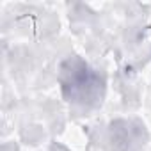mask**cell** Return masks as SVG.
<instances>
[{
	"label": "cell",
	"mask_w": 151,
	"mask_h": 151,
	"mask_svg": "<svg viewBox=\"0 0 151 151\" xmlns=\"http://www.w3.org/2000/svg\"><path fill=\"white\" fill-rule=\"evenodd\" d=\"M60 84L66 98L73 103L93 105L101 98V80L80 59H69L62 66Z\"/></svg>",
	"instance_id": "cell-1"
}]
</instances>
